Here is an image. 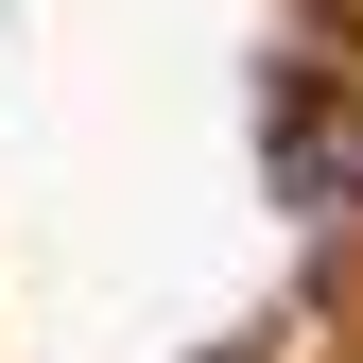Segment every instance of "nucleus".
Segmentation results:
<instances>
[{"instance_id":"obj_1","label":"nucleus","mask_w":363,"mask_h":363,"mask_svg":"<svg viewBox=\"0 0 363 363\" xmlns=\"http://www.w3.org/2000/svg\"><path fill=\"white\" fill-rule=\"evenodd\" d=\"M277 191H294V225H363V121L346 104H277Z\"/></svg>"},{"instance_id":"obj_2","label":"nucleus","mask_w":363,"mask_h":363,"mask_svg":"<svg viewBox=\"0 0 363 363\" xmlns=\"http://www.w3.org/2000/svg\"><path fill=\"white\" fill-rule=\"evenodd\" d=\"M225 363H259V346H225Z\"/></svg>"}]
</instances>
